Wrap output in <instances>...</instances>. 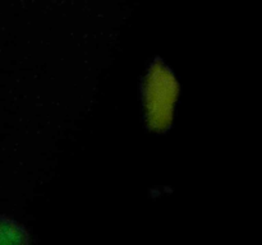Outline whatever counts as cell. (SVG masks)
Wrapping results in <instances>:
<instances>
[{"mask_svg": "<svg viewBox=\"0 0 262 245\" xmlns=\"http://www.w3.org/2000/svg\"><path fill=\"white\" fill-rule=\"evenodd\" d=\"M30 234L23 225L7 216H0V244H27Z\"/></svg>", "mask_w": 262, "mask_h": 245, "instance_id": "cell-1", "label": "cell"}]
</instances>
